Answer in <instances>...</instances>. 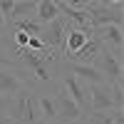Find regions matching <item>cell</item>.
I'll return each instance as SVG.
<instances>
[{"instance_id": "obj_1", "label": "cell", "mask_w": 124, "mask_h": 124, "mask_svg": "<svg viewBox=\"0 0 124 124\" xmlns=\"http://www.w3.org/2000/svg\"><path fill=\"white\" fill-rule=\"evenodd\" d=\"M10 117H13L17 124H35L37 122V104H35V92L25 87L20 89L17 94H13V99H10Z\"/></svg>"}, {"instance_id": "obj_2", "label": "cell", "mask_w": 124, "mask_h": 124, "mask_svg": "<svg viewBox=\"0 0 124 124\" xmlns=\"http://www.w3.org/2000/svg\"><path fill=\"white\" fill-rule=\"evenodd\" d=\"M65 35H67V17L62 15V13H60L55 20H50L47 25H42V32H40L45 47H47L55 57H57V52L65 50Z\"/></svg>"}, {"instance_id": "obj_3", "label": "cell", "mask_w": 124, "mask_h": 124, "mask_svg": "<svg viewBox=\"0 0 124 124\" xmlns=\"http://www.w3.org/2000/svg\"><path fill=\"white\" fill-rule=\"evenodd\" d=\"M89 15V25L92 27H102V25H122L124 15L122 10H112L109 3H92L85 8Z\"/></svg>"}, {"instance_id": "obj_4", "label": "cell", "mask_w": 124, "mask_h": 124, "mask_svg": "<svg viewBox=\"0 0 124 124\" xmlns=\"http://www.w3.org/2000/svg\"><path fill=\"white\" fill-rule=\"evenodd\" d=\"M30 85V75L27 70H8V67H0V92L3 94H17L20 89H25Z\"/></svg>"}, {"instance_id": "obj_5", "label": "cell", "mask_w": 124, "mask_h": 124, "mask_svg": "<svg viewBox=\"0 0 124 124\" xmlns=\"http://www.w3.org/2000/svg\"><path fill=\"white\" fill-rule=\"evenodd\" d=\"M97 57H102V75H104V79H107V85H114V82H122V57L117 55V52H112L109 47H104L102 45L99 47V52H97Z\"/></svg>"}, {"instance_id": "obj_6", "label": "cell", "mask_w": 124, "mask_h": 124, "mask_svg": "<svg viewBox=\"0 0 124 124\" xmlns=\"http://www.w3.org/2000/svg\"><path fill=\"white\" fill-rule=\"evenodd\" d=\"M89 92V112H107V109H117L114 102H112V92L107 82H94V85H87Z\"/></svg>"}, {"instance_id": "obj_7", "label": "cell", "mask_w": 124, "mask_h": 124, "mask_svg": "<svg viewBox=\"0 0 124 124\" xmlns=\"http://www.w3.org/2000/svg\"><path fill=\"white\" fill-rule=\"evenodd\" d=\"M55 109H57V119H62V122H72V119L82 117V107L67 94L65 87H60L55 92Z\"/></svg>"}, {"instance_id": "obj_8", "label": "cell", "mask_w": 124, "mask_h": 124, "mask_svg": "<svg viewBox=\"0 0 124 124\" xmlns=\"http://www.w3.org/2000/svg\"><path fill=\"white\" fill-rule=\"evenodd\" d=\"M94 35L99 37V42L104 47H109L112 52H117L122 57V45H124L122 25H102V27H94Z\"/></svg>"}, {"instance_id": "obj_9", "label": "cell", "mask_w": 124, "mask_h": 124, "mask_svg": "<svg viewBox=\"0 0 124 124\" xmlns=\"http://www.w3.org/2000/svg\"><path fill=\"white\" fill-rule=\"evenodd\" d=\"M62 87L67 89V94L75 99L82 109H87V112H89V92H87V87H85V85H82V79H77L72 72H67L65 79H62Z\"/></svg>"}, {"instance_id": "obj_10", "label": "cell", "mask_w": 124, "mask_h": 124, "mask_svg": "<svg viewBox=\"0 0 124 124\" xmlns=\"http://www.w3.org/2000/svg\"><path fill=\"white\" fill-rule=\"evenodd\" d=\"M67 72H72L77 79L87 82V85H94V82H107L104 75L99 72V67H94V65H85V62H70V60H67Z\"/></svg>"}, {"instance_id": "obj_11", "label": "cell", "mask_w": 124, "mask_h": 124, "mask_svg": "<svg viewBox=\"0 0 124 124\" xmlns=\"http://www.w3.org/2000/svg\"><path fill=\"white\" fill-rule=\"evenodd\" d=\"M99 47H102V42H99V37H97V35H92V37L87 40V42L82 45V47L77 50V52H72V55H70L67 60H70V62H85V65H92V60L97 57V52H99Z\"/></svg>"}, {"instance_id": "obj_12", "label": "cell", "mask_w": 124, "mask_h": 124, "mask_svg": "<svg viewBox=\"0 0 124 124\" xmlns=\"http://www.w3.org/2000/svg\"><path fill=\"white\" fill-rule=\"evenodd\" d=\"M89 124H124V109H107V112H92Z\"/></svg>"}, {"instance_id": "obj_13", "label": "cell", "mask_w": 124, "mask_h": 124, "mask_svg": "<svg viewBox=\"0 0 124 124\" xmlns=\"http://www.w3.org/2000/svg\"><path fill=\"white\" fill-rule=\"evenodd\" d=\"M35 15L42 25H47L50 20H55L60 15V10L55 5V0H37V8H35Z\"/></svg>"}, {"instance_id": "obj_14", "label": "cell", "mask_w": 124, "mask_h": 124, "mask_svg": "<svg viewBox=\"0 0 124 124\" xmlns=\"http://www.w3.org/2000/svg\"><path fill=\"white\" fill-rule=\"evenodd\" d=\"M35 104L40 107V112H42V119H45V124H47V122H52V119H57L55 99L50 97V94H37V97H35Z\"/></svg>"}, {"instance_id": "obj_15", "label": "cell", "mask_w": 124, "mask_h": 124, "mask_svg": "<svg viewBox=\"0 0 124 124\" xmlns=\"http://www.w3.org/2000/svg\"><path fill=\"white\" fill-rule=\"evenodd\" d=\"M35 8H37V3H27V0H20V3H15L13 13H10V17H8V23L13 25V23H17V20L30 17V15L35 13Z\"/></svg>"}, {"instance_id": "obj_16", "label": "cell", "mask_w": 124, "mask_h": 124, "mask_svg": "<svg viewBox=\"0 0 124 124\" xmlns=\"http://www.w3.org/2000/svg\"><path fill=\"white\" fill-rule=\"evenodd\" d=\"M13 27L25 30L27 35H40V32H42V23H40L37 17H25V20H17V23H13Z\"/></svg>"}, {"instance_id": "obj_17", "label": "cell", "mask_w": 124, "mask_h": 124, "mask_svg": "<svg viewBox=\"0 0 124 124\" xmlns=\"http://www.w3.org/2000/svg\"><path fill=\"white\" fill-rule=\"evenodd\" d=\"M109 92H112V102H114V107L117 109H124V89H122V82L109 85Z\"/></svg>"}, {"instance_id": "obj_18", "label": "cell", "mask_w": 124, "mask_h": 124, "mask_svg": "<svg viewBox=\"0 0 124 124\" xmlns=\"http://www.w3.org/2000/svg\"><path fill=\"white\" fill-rule=\"evenodd\" d=\"M0 67H8V70H20V67L15 65V60H10V57L5 55V50H3V45H0Z\"/></svg>"}, {"instance_id": "obj_19", "label": "cell", "mask_w": 124, "mask_h": 124, "mask_svg": "<svg viewBox=\"0 0 124 124\" xmlns=\"http://www.w3.org/2000/svg\"><path fill=\"white\" fill-rule=\"evenodd\" d=\"M13 8H15V0H0V13L5 15V23H8L10 13H13Z\"/></svg>"}, {"instance_id": "obj_20", "label": "cell", "mask_w": 124, "mask_h": 124, "mask_svg": "<svg viewBox=\"0 0 124 124\" xmlns=\"http://www.w3.org/2000/svg\"><path fill=\"white\" fill-rule=\"evenodd\" d=\"M13 35H15V45H17V47H25V45H27V37H30V35L25 32V30H17V27H15Z\"/></svg>"}, {"instance_id": "obj_21", "label": "cell", "mask_w": 124, "mask_h": 124, "mask_svg": "<svg viewBox=\"0 0 124 124\" xmlns=\"http://www.w3.org/2000/svg\"><path fill=\"white\" fill-rule=\"evenodd\" d=\"M10 94H3V92H0V112H8V107H10Z\"/></svg>"}, {"instance_id": "obj_22", "label": "cell", "mask_w": 124, "mask_h": 124, "mask_svg": "<svg viewBox=\"0 0 124 124\" xmlns=\"http://www.w3.org/2000/svg\"><path fill=\"white\" fill-rule=\"evenodd\" d=\"M94 0H70L67 5H72V8H87V5H92Z\"/></svg>"}, {"instance_id": "obj_23", "label": "cell", "mask_w": 124, "mask_h": 124, "mask_svg": "<svg viewBox=\"0 0 124 124\" xmlns=\"http://www.w3.org/2000/svg\"><path fill=\"white\" fill-rule=\"evenodd\" d=\"M0 124H17L10 114H5V112H0Z\"/></svg>"}, {"instance_id": "obj_24", "label": "cell", "mask_w": 124, "mask_h": 124, "mask_svg": "<svg viewBox=\"0 0 124 124\" xmlns=\"http://www.w3.org/2000/svg\"><path fill=\"white\" fill-rule=\"evenodd\" d=\"M67 124H89V119H82V117H77V119H72V122H67Z\"/></svg>"}, {"instance_id": "obj_25", "label": "cell", "mask_w": 124, "mask_h": 124, "mask_svg": "<svg viewBox=\"0 0 124 124\" xmlns=\"http://www.w3.org/2000/svg\"><path fill=\"white\" fill-rule=\"evenodd\" d=\"M3 27H5V15L0 13V30H3Z\"/></svg>"}, {"instance_id": "obj_26", "label": "cell", "mask_w": 124, "mask_h": 124, "mask_svg": "<svg viewBox=\"0 0 124 124\" xmlns=\"http://www.w3.org/2000/svg\"><path fill=\"white\" fill-rule=\"evenodd\" d=\"M47 124H67V122H62V119H52V122H47Z\"/></svg>"}, {"instance_id": "obj_27", "label": "cell", "mask_w": 124, "mask_h": 124, "mask_svg": "<svg viewBox=\"0 0 124 124\" xmlns=\"http://www.w3.org/2000/svg\"><path fill=\"white\" fill-rule=\"evenodd\" d=\"M109 5H122V0H107Z\"/></svg>"}, {"instance_id": "obj_28", "label": "cell", "mask_w": 124, "mask_h": 124, "mask_svg": "<svg viewBox=\"0 0 124 124\" xmlns=\"http://www.w3.org/2000/svg\"><path fill=\"white\" fill-rule=\"evenodd\" d=\"M15 3H20V0H15ZM27 3H37V0H27Z\"/></svg>"}]
</instances>
